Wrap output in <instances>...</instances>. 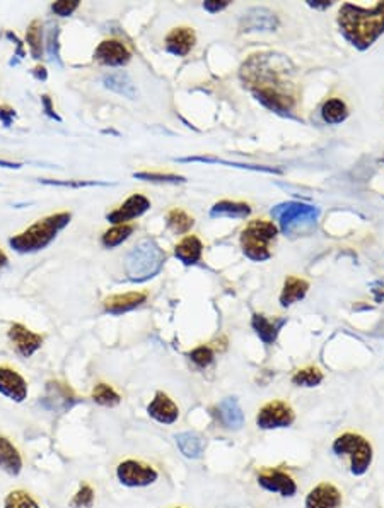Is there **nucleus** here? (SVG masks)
<instances>
[{
	"mask_svg": "<svg viewBox=\"0 0 384 508\" xmlns=\"http://www.w3.org/2000/svg\"><path fill=\"white\" fill-rule=\"evenodd\" d=\"M193 218L188 216L186 212L181 211V209H173L168 214V226L169 230L175 231V233H186L191 226H193Z\"/></svg>",
	"mask_w": 384,
	"mask_h": 508,
	"instance_id": "33",
	"label": "nucleus"
},
{
	"mask_svg": "<svg viewBox=\"0 0 384 508\" xmlns=\"http://www.w3.org/2000/svg\"><path fill=\"white\" fill-rule=\"evenodd\" d=\"M333 452L337 455H349L352 474L360 476L369 469L372 462V447L365 438L354 433H345L338 437L333 443Z\"/></svg>",
	"mask_w": 384,
	"mask_h": 508,
	"instance_id": "7",
	"label": "nucleus"
},
{
	"mask_svg": "<svg viewBox=\"0 0 384 508\" xmlns=\"http://www.w3.org/2000/svg\"><path fill=\"white\" fill-rule=\"evenodd\" d=\"M77 7H79V2H77V0H62V2H55L53 6H51V10H53L57 16L67 17L77 9Z\"/></svg>",
	"mask_w": 384,
	"mask_h": 508,
	"instance_id": "39",
	"label": "nucleus"
},
{
	"mask_svg": "<svg viewBox=\"0 0 384 508\" xmlns=\"http://www.w3.org/2000/svg\"><path fill=\"white\" fill-rule=\"evenodd\" d=\"M323 382V373L317 368H304L293 377V384L299 387H316Z\"/></svg>",
	"mask_w": 384,
	"mask_h": 508,
	"instance_id": "34",
	"label": "nucleus"
},
{
	"mask_svg": "<svg viewBox=\"0 0 384 508\" xmlns=\"http://www.w3.org/2000/svg\"><path fill=\"white\" fill-rule=\"evenodd\" d=\"M293 69L282 55L256 53L243 65L241 77L254 98L277 113H289L295 105Z\"/></svg>",
	"mask_w": 384,
	"mask_h": 508,
	"instance_id": "1",
	"label": "nucleus"
},
{
	"mask_svg": "<svg viewBox=\"0 0 384 508\" xmlns=\"http://www.w3.org/2000/svg\"><path fill=\"white\" fill-rule=\"evenodd\" d=\"M94 58L103 65L110 67H121L130 60V51L121 42L116 40H106L99 43V46L94 51Z\"/></svg>",
	"mask_w": 384,
	"mask_h": 508,
	"instance_id": "12",
	"label": "nucleus"
},
{
	"mask_svg": "<svg viewBox=\"0 0 384 508\" xmlns=\"http://www.w3.org/2000/svg\"><path fill=\"white\" fill-rule=\"evenodd\" d=\"M92 503H94V491H92L91 486L84 484L79 491L76 493L72 500V507L76 508H91Z\"/></svg>",
	"mask_w": 384,
	"mask_h": 508,
	"instance_id": "37",
	"label": "nucleus"
},
{
	"mask_svg": "<svg viewBox=\"0 0 384 508\" xmlns=\"http://www.w3.org/2000/svg\"><path fill=\"white\" fill-rule=\"evenodd\" d=\"M178 508H180V507H178Z\"/></svg>",
	"mask_w": 384,
	"mask_h": 508,
	"instance_id": "49",
	"label": "nucleus"
},
{
	"mask_svg": "<svg viewBox=\"0 0 384 508\" xmlns=\"http://www.w3.org/2000/svg\"><path fill=\"white\" fill-rule=\"evenodd\" d=\"M42 101H43V106H45L46 115L50 117V119H55V120L60 121V117H58L57 113H55L53 106H51V99H50V96H43V98H42Z\"/></svg>",
	"mask_w": 384,
	"mask_h": 508,
	"instance_id": "44",
	"label": "nucleus"
},
{
	"mask_svg": "<svg viewBox=\"0 0 384 508\" xmlns=\"http://www.w3.org/2000/svg\"><path fill=\"white\" fill-rule=\"evenodd\" d=\"M251 212V208L248 204H243V202H231V201H222L217 202L216 205L210 211V216L212 218H217V216H229V218H246Z\"/></svg>",
	"mask_w": 384,
	"mask_h": 508,
	"instance_id": "28",
	"label": "nucleus"
},
{
	"mask_svg": "<svg viewBox=\"0 0 384 508\" xmlns=\"http://www.w3.org/2000/svg\"><path fill=\"white\" fill-rule=\"evenodd\" d=\"M340 503H342V495L330 483L317 484L306 498V508H338Z\"/></svg>",
	"mask_w": 384,
	"mask_h": 508,
	"instance_id": "17",
	"label": "nucleus"
},
{
	"mask_svg": "<svg viewBox=\"0 0 384 508\" xmlns=\"http://www.w3.org/2000/svg\"><path fill=\"white\" fill-rule=\"evenodd\" d=\"M283 322H272L267 316L263 315H253V320H251V325L256 330V334L260 336L261 341L265 344H273L277 339V334H279V327L282 325Z\"/></svg>",
	"mask_w": 384,
	"mask_h": 508,
	"instance_id": "27",
	"label": "nucleus"
},
{
	"mask_svg": "<svg viewBox=\"0 0 384 508\" xmlns=\"http://www.w3.org/2000/svg\"><path fill=\"white\" fill-rule=\"evenodd\" d=\"M321 117L328 124H342L349 117V110H347V105L342 99L333 98L324 103L323 108H321Z\"/></svg>",
	"mask_w": 384,
	"mask_h": 508,
	"instance_id": "29",
	"label": "nucleus"
},
{
	"mask_svg": "<svg viewBox=\"0 0 384 508\" xmlns=\"http://www.w3.org/2000/svg\"><path fill=\"white\" fill-rule=\"evenodd\" d=\"M57 36H58V28H53V31L50 33V36H48V43H50V50H48V53H50V58L51 60H57L58 62V45H57Z\"/></svg>",
	"mask_w": 384,
	"mask_h": 508,
	"instance_id": "41",
	"label": "nucleus"
},
{
	"mask_svg": "<svg viewBox=\"0 0 384 508\" xmlns=\"http://www.w3.org/2000/svg\"><path fill=\"white\" fill-rule=\"evenodd\" d=\"M0 393L14 403H23L28 397V384L16 370L0 366Z\"/></svg>",
	"mask_w": 384,
	"mask_h": 508,
	"instance_id": "13",
	"label": "nucleus"
},
{
	"mask_svg": "<svg viewBox=\"0 0 384 508\" xmlns=\"http://www.w3.org/2000/svg\"><path fill=\"white\" fill-rule=\"evenodd\" d=\"M43 26L40 21H33L29 24L28 33H26V40L29 43V49H31V55L35 58H42L43 51Z\"/></svg>",
	"mask_w": 384,
	"mask_h": 508,
	"instance_id": "32",
	"label": "nucleus"
},
{
	"mask_svg": "<svg viewBox=\"0 0 384 508\" xmlns=\"http://www.w3.org/2000/svg\"><path fill=\"white\" fill-rule=\"evenodd\" d=\"M202 250H204V245H202V242L197 237H186L176 245L175 255L178 257L184 266H193V264H197L200 260Z\"/></svg>",
	"mask_w": 384,
	"mask_h": 508,
	"instance_id": "22",
	"label": "nucleus"
},
{
	"mask_svg": "<svg viewBox=\"0 0 384 508\" xmlns=\"http://www.w3.org/2000/svg\"><path fill=\"white\" fill-rule=\"evenodd\" d=\"M135 178L139 180H147V182H162V183H181V182H186V180L183 178V176H178V175H162V173H147V171H142V173H134Z\"/></svg>",
	"mask_w": 384,
	"mask_h": 508,
	"instance_id": "36",
	"label": "nucleus"
},
{
	"mask_svg": "<svg viewBox=\"0 0 384 508\" xmlns=\"http://www.w3.org/2000/svg\"><path fill=\"white\" fill-rule=\"evenodd\" d=\"M275 14L265 7H254L250 9L245 16L241 17V28L245 31H272L277 28Z\"/></svg>",
	"mask_w": 384,
	"mask_h": 508,
	"instance_id": "16",
	"label": "nucleus"
},
{
	"mask_svg": "<svg viewBox=\"0 0 384 508\" xmlns=\"http://www.w3.org/2000/svg\"><path fill=\"white\" fill-rule=\"evenodd\" d=\"M0 469L9 476H17L23 471V457L10 440L0 437Z\"/></svg>",
	"mask_w": 384,
	"mask_h": 508,
	"instance_id": "20",
	"label": "nucleus"
},
{
	"mask_svg": "<svg viewBox=\"0 0 384 508\" xmlns=\"http://www.w3.org/2000/svg\"><path fill=\"white\" fill-rule=\"evenodd\" d=\"M77 404L76 393L69 385L60 382H48L45 389V396L42 399V406L51 412H65L72 409Z\"/></svg>",
	"mask_w": 384,
	"mask_h": 508,
	"instance_id": "10",
	"label": "nucleus"
},
{
	"mask_svg": "<svg viewBox=\"0 0 384 508\" xmlns=\"http://www.w3.org/2000/svg\"><path fill=\"white\" fill-rule=\"evenodd\" d=\"M0 168H21L19 163H10V161L0 160Z\"/></svg>",
	"mask_w": 384,
	"mask_h": 508,
	"instance_id": "47",
	"label": "nucleus"
},
{
	"mask_svg": "<svg viewBox=\"0 0 384 508\" xmlns=\"http://www.w3.org/2000/svg\"><path fill=\"white\" fill-rule=\"evenodd\" d=\"M309 285L304 281V279H299L290 276V278L286 279V285H283V291L280 294V303L282 307H289V305L295 303V301L302 300L308 293Z\"/></svg>",
	"mask_w": 384,
	"mask_h": 508,
	"instance_id": "25",
	"label": "nucleus"
},
{
	"mask_svg": "<svg viewBox=\"0 0 384 508\" xmlns=\"http://www.w3.org/2000/svg\"><path fill=\"white\" fill-rule=\"evenodd\" d=\"M338 24L347 38L359 49H367L384 33V2L372 9L345 3L338 12Z\"/></svg>",
	"mask_w": 384,
	"mask_h": 508,
	"instance_id": "2",
	"label": "nucleus"
},
{
	"mask_svg": "<svg viewBox=\"0 0 384 508\" xmlns=\"http://www.w3.org/2000/svg\"><path fill=\"white\" fill-rule=\"evenodd\" d=\"M69 223V212H58V214L48 216L43 221H38L36 224H33L31 228H28V230L17 235V237L10 238L9 243L16 252H38V250H43L46 245H50L51 240H55L58 231L64 230Z\"/></svg>",
	"mask_w": 384,
	"mask_h": 508,
	"instance_id": "3",
	"label": "nucleus"
},
{
	"mask_svg": "<svg viewBox=\"0 0 384 508\" xmlns=\"http://www.w3.org/2000/svg\"><path fill=\"white\" fill-rule=\"evenodd\" d=\"M132 233H134V226L132 224H116V226L103 235V245L108 246V248H113V246L120 245V243L127 240Z\"/></svg>",
	"mask_w": 384,
	"mask_h": 508,
	"instance_id": "30",
	"label": "nucleus"
},
{
	"mask_svg": "<svg viewBox=\"0 0 384 508\" xmlns=\"http://www.w3.org/2000/svg\"><path fill=\"white\" fill-rule=\"evenodd\" d=\"M149 208H150L149 198L143 197V195H140V194H135V195H132V197H128L127 201L123 202L121 208H118L116 211L110 212L108 221H112V223H114V224H125L127 221L142 216Z\"/></svg>",
	"mask_w": 384,
	"mask_h": 508,
	"instance_id": "14",
	"label": "nucleus"
},
{
	"mask_svg": "<svg viewBox=\"0 0 384 508\" xmlns=\"http://www.w3.org/2000/svg\"><path fill=\"white\" fill-rule=\"evenodd\" d=\"M33 74H35L38 79H43V81L46 79V69L45 67H36L35 71H33Z\"/></svg>",
	"mask_w": 384,
	"mask_h": 508,
	"instance_id": "46",
	"label": "nucleus"
},
{
	"mask_svg": "<svg viewBox=\"0 0 384 508\" xmlns=\"http://www.w3.org/2000/svg\"><path fill=\"white\" fill-rule=\"evenodd\" d=\"M258 483L261 488L273 493H280L282 496H294L297 491V486H295L293 477L287 476L282 471H270V473L260 474Z\"/></svg>",
	"mask_w": 384,
	"mask_h": 508,
	"instance_id": "18",
	"label": "nucleus"
},
{
	"mask_svg": "<svg viewBox=\"0 0 384 508\" xmlns=\"http://www.w3.org/2000/svg\"><path fill=\"white\" fill-rule=\"evenodd\" d=\"M219 416L224 425L231 430H239L245 421V416H243L238 400L232 399V397H227L219 404Z\"/></svg>",
	"mask_w": 384,
	"mask_h": 508,
	"instance_id": "24",
	"label": "nucleus"
},
{
	"mask_svg": "<svg viewBox=\"0 0 384 508\" xmlns=\"http://www.w3.org/2000/svg\"><path fill=\"white\" fill-rule=\"evenodd\" d=\"M195 40H197V36L191 28H175L166 36V49L178 57H184L193 49Z\"/></svg>",
	"mask_w": 384,
	"mask_h": 508,
	"instance_id": "19",
	"label": "nucleus"
},
{
	"mask_svg": "<svg viewBox=\"0 0 384 508\" xmlns=\"http://www.w3.org/2000/svg\"><path fill=\"white\" fill-rule=\"evenodd\" d=\"M176 443L181 454L188 459H200L205 450V441L198 433L186 432L176 435Z\"/></svg>",
	"mask_w": 384,
	"mask_h": 508,
	"instance_id": "23",
	"label": "nucleus"
},
{
	"mask_svg": "<svg viewBox=\"0 0 384 508\" xmlns=\"http://www.w3.org/2000/svg\"><path fill=\"white\" fill-rule=\"evenodd\" d=\"M9 339L14 344V348L17 349L21 356L24 358H29V356L35 355L43 344V337L40 334L31 332L29 329H26L21 323H12L9 329Z\"/></svg>",
	"mask_w": 384,
	"mask_h": 508,
	"instance_id": "11",
	"label": "nucleus"
},
{
	"mask_svg": "<svg viewBox=\"0 0 384 508\" xmlns=\"http://www.w3.org/2000/svg\"><path fill=\"white\" fill-rule=\"evenodd\" d=\"M190 358H191V362L197 364V366L205 368V366H209L210 363H212L213 353H212V349H210V348L200 346V348L193 349V351L190 353Z\"/></svg>",
	"mask_w": 384,
	"mask_h": 508,
	"instance_id": "38",
	"label": "nucleus"
},
{
	"mask_svg": "<svg viewBox=\"0 0 384 508\" xmlns=\"http://www.w3.org/2000/svg\"><path fill=\"white\" fill-rule=\"evenodd\" d=\"M147 412H149L150 418L156 419L157 423H162V425H173L180 418L178 406L164 392L156 393L152 403L147 407Z\"/></svg>",
	"mask_w": 384,
	"mask_h": 508,
	"instance_id": "15",
	"label": "nucleus"
},
{
	"mask_svg": "<svg viewBox=\"0 0 384 508\" xmlns=\"http://www.w3.org/2000/svg\"><path fill=\"white\" fill-rule=\"evenodd\" d=\"M3 508H40V505L35 502V498L29 493L16 489V491H10L6 496Z\"/></svg>",
	"mask_w": 384,
	"mask_h": 508,
	"instance_id": "35",
	"label": "nucleus"
},
{
	"mask_svg": "<svg viewBox=\"0 0 384 508\" xmlns=\"http://www.w3.org/2000/svg\"><path fill=\"white\" fill-rule=\"evenodd\" d=\"M45 185H57V187H73V189H82V187H94V185H108V183L101 182H60V180H40Z\"/></svg>",
	"mask_w": 384,
	"mask_h": 508,
	"instance_id": "40",
	"label": "nucleus"
},
{
	"mask_svg": "<svg viewBox=\"0 0 384 508\" xmlns=\"http://www.w3.org/2000/svg\"><path fill=\"white\" fill-rule=\"evenodd\" d=\"M92 400L99 406L105 407H113L120 404V396H118L114 390L106 384L96 385L94 390H92Z\"/></svg>",
	"mask_w": 384,
	"mask_h": 508,
	"instance_id": "31",
	"label": "nucleus"
},
{
	"mask_svg": "<svg viewBox=\"0 0 384 508\" xmlns=\"http://www.w3.org/2000/svg\"><path fill=\"white\" fill-rule=\"evenodd\" d=\"M146 293H137V291H134V293L114 294V296H110L105 300V310L113 315L125 314V312H130L139 307V305H142L146 301Z\"/></svg>",
	"mask_w": 384,
	"mask_h": 508,
	"instance_id": "21",
	"label": "nucleus"
},
{
	"mask_svg": "<svg viewBox=\"0 0 384 508\" xmlns=\"http://www.w3.org/2000/svg\"><path fill=\"white\" fill-rule=\"evenodd\" d=\"M277 226L270 221H251L246 230L241 235L243 250L251 260H267L270 259V248L268 243L275 240Z\"/></svg>",
	"mask_w": 384,
	"mask_h": 508,
	"instance_id": "5",
	"label": "nucleus"
},
{
	"mask_svg": "<svg viewBox=\"0 0 384 508\" xmlns=\"http://www.w3.org/2000/svg\"><path fill=\"white\" fill-rule=\"evenodd\" d=\"M6 264H7V257H6V253H3L2 250H0V267H3V266H6Z\"/></svg>",
	"mask_w": 384,
	"mask_h": 508,
	"instance_id": "48",
	"label": "nucleus"
},
{
	"mask_svg": "<svg viewBox=\"0 0 384 508\" xmlns=\"http://www.w3.org/2000/svg\"><path fill=\"white\" fill-rule=\"evenodd\" d=\"M14 119H16V110L10 108V106L7 105L0 106V120H2V124L6 125V127H9V125L14 121Z\"/></svg>",
	"mask_w": 384,
	"mask_h": 508,
	"instance_id": "42",
	"label": "nucleus"
},
{
	"mask_svg": "<svg viewBox=\"0 0 384 508\" xmlns=\"http://www.w3.org/2000/svg\"><path fill=\"white\" fill-rule=\"evenodd\" d=\"M118 481L128 488H142L157 481V471L139 460H125L116 469Z\"/></svg>",
	"mask_w": 384,
	"mask_h": 508,
	"instance_id": "8",
	"label": "nucleus"
},
{
	"mask_svg": "<svg viewBox=\"0 0 384 508\" xmlns=\"http://www.w3.org/2000/svg\"><path fill=\"white\" fill-rule=\"evenodd\" d=\"M309 6L316 7V9H328L331 2H328V0H309Z\"/></svg>",
	"mask_w": 384,
	"mask_h": 508,
	"instance_id": "45",
	"label": "nucleus"
},
{
	"mask_svg": "<svg viewBox=\"0 0 384 508\" xmlns=\"http://www.w3.org/2000/svg\"><path fill=\"white\" fill-rule=\"evenodd\" d=\"M103 83H105V86L108 87V90L114 91V93L123 94V96L130 99H135L137 96L135 84L132 83V79L127 76V74L123 72L108 74V76H105V81H103Z\"/></svg>",
	"mask_w": 384,
	"mask_h": 508,
	"instance_id": "26",
	"label": "nucleus"
},
{
	"mask_svg": "<svg viewBox=\"0 0 384 508\" xmlns=\"http://www.w3.org/2000/svg\"><path fill=\"white\" fill-rule=\"evenodd\" d=\"M317 214L316 208L301 202H286L272 209V216L279 219L280 228L286 233H297L299 230L304 231L315 226Z\"/></svg>",
	"mask_w": 384,
	"mask_h": 508,
	"instance_id": "6",
	"label": "nucleus"
},
{
	"mask_svg": "<svg viewBox=\"0 0 384 508\" xmlns=\"http://www.w3.org/2000/svg\"><path fill=\"white\" fill-rule=\"evenodd\" d=\"M164 260L166 253L159 248L156 242L142 240L128 253L125 271L132 281H146V279L154 278L161 271Z\"/></svg>",
	"mask_w": 384,
	"mask_h": 508,
	"instance_id": "4",
	"label": "nucleus"
},
{
	"mask_svg": "<svg viewBox=\"0 0 384 508\" xmlns=\"http://www.w3.org/2000/svg\"><path fill=\"white\" fill-rule=\"evenodd\" d=\"M295 416L293 407L282 400H273L263 406L256 416V425L263 430L287 428L294 423Z\"/></svg>",
	"mask_w": 384,
	"mask_h": 508,
	"instance_id": "9",
	"label": "nucleus"
},
{
	"mask_svg": "<svg viewBox=\"0 0 384 508\" xmlns=\"http://www.w3.org/2000/svg\"><path fill=\"white\" fill-rule=\"evenodd\" d=\"M229 2H213V0H209V2H204V9L209 10V12H219V10L226 9Z\"/></svg>",
	"mask_w": 384,
	"mask_h": 508,
	"instance_id": "43",
	"label": "nucleus"
}]
</instances>
